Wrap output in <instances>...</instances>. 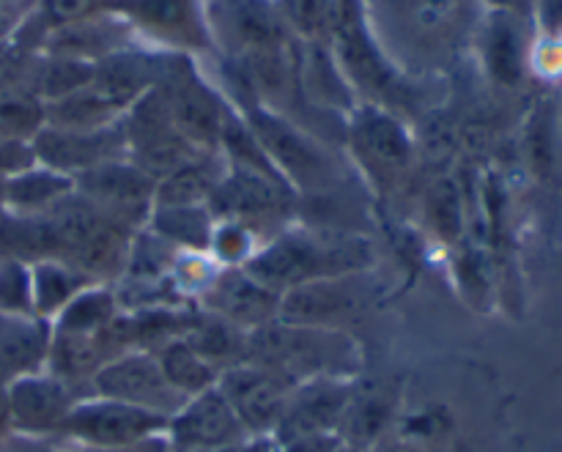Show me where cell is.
Wrapping results in <instances>:
<instances>
[{
	"mask_svg": "<svg viewBox=\"0 0 562 452\" xmlns=\"http://www.w3.org/2000/svg\"><path fill=\"white\" fill-rule=\"evenodd\" d=\"M151 225L157 236H165L173 245L192 247V250L212 247V214L201 206H157Z\"/></svg>",
	"mask_w": 562,
	"mask_h": 452,
	"instance_id": "obj_26",
	"label": "cell"
},
{
	"mask_svg": "<svg viewBox=\"0 0 562 452\" xmlns=\"http://www.w3.org/2000/svg\"><path fill=\"white\" fill-rule=\"evenodd\" d=\"M165 431L168 417L91 393L71 409L58 439H69L77 448H126Z\"/></svg>",
	"mask_w": 562,
	"mask_h": 452,
	"instance_id": "obj_3",
	"label": "cell"
},
{
	"mask_svg": "<svg viewBox=\"0 0 562 452\" xmlns=\"http://www.w3.org/2000/svg\"><path fill=\"white\" fill-rule=\"evenodd\" d=\"M154 357H157L159 368H162V373H165V378L170 382V387H173L176 393L184 395L187 400L195 398V395H201V393H206V389L217 387L220 373L214 371V368L209 365V362L203 360V357L198 354V351L192 349L184 338L170 340V343L162 346V349H159Z\"/></svg>",
	"mask_w": 562,
	"mask_h": 452,
	"instance_id": "obj_23",
	"label": "cell"
},
{
	"mask_svg": "<svg viewBox=\"0 0 562 452\" xmlns=\"http://www.w3.org/2000/svg\"><path fill=\"white\" fill-rule=\"evenodd\" d=\"M0 452H60L53 439H33L11 431L9 437L0 439Z\"/></svg>",
	"mask_w": 562,
	"mask_h": 452,
	"instance_id": "obj_36",
	"label": "cell"
},
{
	"mask_svg": "<svg viewBox=\"0 0 562 452\" xmlns=\"http://www.w3.org/2000/svg\"><path fill=\"white\" fill-rule=\"evenodd\" d=\"M247 129L252 132L272 168L278 173L283 170L285 179H291L302 190H324L327 181L333 179L327 154L278 115L267 113V110H252Z\"/></svg>",
	"mask_w": 562,
	"mask_h": 452,
	"instance_id": "obj_7",
	"label": "cell"
},
{
	"mask_svg": "<svg viewBox=\"0 0 562 452\" xmlns=\"http://www.w3.org/2000/svg\"><path fill=\"white\" fill-rule=\"evenodd\" d=\"M236 452H278V448H274V442L269 437H252L250 442L241 444Z\"/></svg>",
	"mask_w": 562,
	"mask_h": 452,
	"instance_id": "obj_38",
	"label": "cell"
},
{
	"mask_svg": "<svg viewBox=\"0 0 562 452\" xmlns=\"http://www.w3.org/2000/svg\"><path fill=\"white\" fill-rule=\"evenodd\" d=\"M538 143L536 140H530L532 146H547V140H543V135H547V129H541V124H538ZM532 154H536V159L538 162H543V157H549V151H543V148H532Z\"/></svg>",
	"mask_w": 562,
	"mask_h": 452,
	"instance_id": "obj_40",
	"label": "cell"
},
{
	"mask_svg": "<svg viewBox=\"0 0 562 452\" xmlns=\"http://www.w3.org/2000/svg\"><path fill=\"white\" fill-rule=\"evenodd\" d=\"M335 452H360V450H355V448H349V444H344V448H338Z\"/></svg>",
	"mask_w": 562,
	"mask_h": 452,
	"instance_id": "obj_42",
	"label": "cell"
},
{
	"mask_svg": "<svg viewBox=\"0 0 562 452\" xmlns=\"http://www.w3.org/2000/svg\"><path fill=\"white\" fill-rule=\"evenodd\" d=\"M486 64L503 86H516L521 80L525 66H521L519 36H516L514 25H508L505 20H497L492 25V31H488Z\"/></svg>",
	"mask_w": 562,
	"mask_h": 452,
	"instance_id": "obj_28",
	"label": "cell"
},
{
	"mask_svg": "<svg viewBox=\"0 0 562 452\" xmlns=\"http://www.w3.org/2000/svg\"><path fill=\"white\" fill-rule=\"evenodd\" d=\"M217 184L220 176L212 159L195 157L157 181L154 201H157V206H201V201L212 197Z\"/></svg>",
	"mask_w": 562,
	"mask_h": 452,
	"instance_id": "obj_25",
	"label": "cell"
},
{
	"mask_svg": "<svg viewBox=\"0 0 562 452\" xmlns=\"http://www.w3.org/2000/svg\"><path fill=\"white\" fill-rule=\"evenodd\" d=\"M5 3H11V0H0V11L5 9Z\"/></svg>",
	"mask_w": 562,
	"mask_h": 452,
	"instance_id": "obj_43",
	"label": "cell"
},
{
	"mask_svg": "<svg viewBox=\"0 0 562 452\" xmlns=\"http://www.w3.org/2000/svg\"><path fill=\"white\" fill-rule=\"evenodd\" d=\"M53 324L36 316L0 313V382L44 371Z\"/></svg>",
	"mask_w": 562,
	"mask_h": 452,
	"instance_id": "obj_17",
	"label": "cell"
},
{
	"mask_svg": "<svg viewBox=\"0 0 562 452\" xmlns=\"http://www.w3.org/2000/svg\"><path fill=\"white\" fill-rule=\"evenodd\" d=\"M206 300L209 313L236 324L245 332H252V329H261L267 324L278 321L280 296L263 289L261 283H256L245 269H239V272L234 269V272H225L220 278H214L209 283Z\"/></svg>",
	"mask_w": 562,
	"mask_h": 452,
	"instance_id": "obj_16",
	"label": "cell"
},
{
	"mask_svg": "<svg viewBox=\"0 0 562 452\" xmlns=\"http://www.w3.org/2000/svg\"><path fill=\"white\" fill-rule=\"evenodd\" d=\"M115 316V300L102 289H86L53 318V329L75 335H97Z\"/></svg>",
	"mask_w": 562,
	"mask_h": 452,
	"instance_id": "obj_27",
	"label": "cell"
},
{
	"mask_svg": "<svg viewBox=\"0 0 562 452\" xmlns=\"http://www.w3.org/2000/svg\"><path fill=\"white\" fill-rule=\"evenodd\" d=\"M492 3H497V5H516V3H519V0H492Z\"/></svg>",
	"mask_w": 562,
	"mask_h": 452,
	"instance_id": "obj_41",
	"label": "cell"
},
{
	"mask_svg": "<svg viewBox=\"0 0 562 452\" xmlns=\"http://www.w3.org/2000/svg\"><path fill=\"white\" fill-rule=\"evenodd\" d=\"M36 165L31 143H25L22 137H0V179L5 181L11 176H20Z\"/></svg>",
	"mask_w": 562,
	"mask_h": 452,
	"instance_id": "obj_34",
	"label": "cell"
},
{
	"mask_svg": "<svg viewBox=\"0 0 562 452\" xmlns=\"http://www.w3.org/2000/svg\"><path fill=\"white\" fill-rule=\"evenodd\" d=\"M390 415H393V404H390L387 393H382V389L355 393L351 389L349 406H346L344 422H340V439L355 450L368 448V444L382 437Z\"/></svg>",
	"mask_w": 562,
	"mask_h": 452,
	"instance_id": "obj_24",
	"label": "cell"
},
{
	"mask_svg": "<svg viewBox=\"0 0 562 452\" xmlns=\"http://www.w3.org/2000/svg\"><path fill=\"white\" fill-rule=\"evenodd\" d=\"M91 389L99 398L121 400V404L137 406V409L157 411L168 420L187 404L184 395L170 387L157 357L146 354V351H130L119 360H110L93 376Z\"/></svg>",
	"mask_w": 562,
	"mask_h": 452,
	"instance_id": "obj_5",
	"label": "cell"
},
{
	"mask_svg": "<svg viewBox=\"0 0 562 452\" xmlns=\"http://www.w3.org/2000/svg\"><path fill=\"white\" fill-rule=\"evenodd\" d=\"M366 241L355 236L285 234L245 261V272L272 294H285L302 283L357 274L371 261Z\"/></svg>",
	"mask_w": 562,
	"mask_h": 452,
	"instance_id": "obj_2",
	"label": "cell"
},
{
	"mask_svg": "<svg viewBox=\"0 0 562 452\" xmlns=\"http://www.w3.org/2000/svg\"><path fill=\"white\" fill-rule=\"evenodd\" d=\"M338 0H285V16L291 25L307 38H318L329 33Z\"/></svg>",
	"mask_w": 562,
	"mask_h": 452,
	"instance_id": "obj_32",
	"label": "cell"
},
{
	"mask_svg": "<svg viewBox=\"0 0 562 452\" xmlns=\"http://www.w3.org/2000/svg\"><path fill=\"white\" fill-rule=\"evenodd\" d=\"M11 422H9V400H5V384L0 382V439L9 437Z\"/></svg>",
	"mask_w": 562,
	"mask_h": 452,
	"instance_id": "obj_39",
	"label": "cell"
},
{
	"mask_svg": "<svg viewBox=\"0 0 562 452\" xmlns=\"http://www.w3.org/2000/svg\"><path fill=\"white\" fill-rule=\"evenodd\" d=\"M168 99L173 124L195 148H212L223 140L225 113L214 91H209L187 66L165 64L159 86Z\"/></svg>",
	"mask_w": 562,
	"mask_h": 452,
	"instance_id": "obj_10",
	"label": "cell"
},
{
	"mask_svg": "<svg viewBox=\"0 0 562 452\" xmlns=\"http://www.w3.org/2000/svg\"><path fill=\"white\" fill-rule=\"evenodd\" d=\"M428 219L431 228L442 239H453L461 228V206H459V187L453 181L442 179L431 187L428 192Z\"/></svg>",
	"mask_w": 562,
	"mask_h": 452,
	"instance_id": "obj_31",
	"label": "cell"
},
{
	"mask_svg": "<svg viewBox=\"0 0 562 452\" xmlns=\"http://www.w3.org/2000/svg\"><path fill=\"white\" fill-rule=\"evenodd\" d=\"M60 452H173L170 448L168 437L165 433H159V437H151V439H143V442H135V444H126V448H69V450H60Z\"/></svg>",
	"mask_w": 562,
	"mask_h": 452,
	"instance_id": "obj_37",
	"label": "cell"
},
{
	"mask_svg": "<svg viewBox=\"0 0 562 452\" xmlns=\"http://www.w3.org/2000/svg\"><path fill=\"white\" fill-rule=\"evenodd\" d=\"M0 313L33 316L31 263L3 256V252H0Z\"/></svg>",
	"mask_w": 562,
	"mask_h": 452,
	"instance_id": "obj_29",
	"label": "cell"
},
{
	"mask_svg": "<svg viewBox=\"0 0 562 452\" xmlns=\"http://www.w3.org/2000/svg\"><path fill=\"white\" fill-rule=\"evenodd\" d=\"M366 305V291L355 274L313 280L280 294L278 321L291 327L335 329L349 321Z\"/></svg>",
	"mask_w": 562,
	"mask_h": 452,
	"instance_id": "obj_9",
	"label": "cell"
},
{
	"mask_svg": "<svg viewBox=\"0 0 562 452\" xmlns=\"http://www.w3.org/2000/svg\"><path fill=\"white\" fill-rule=\"evenodd\" d=\"M217 389L236 411L247 437H272L274 428L283 420L294 387L263 368L241 362V365L220 373Z\"/></svg>",
	"mask_w": 562,
	"mask_h": 452,
	"instance_id": "obj_8",
	"label": "cell"
},
{
	"mask_svg": "<svg viewBox=\"0 0 562 452\" xmlns=\"http://www.w3.org/2000/svg\"><path fill=\"white\" fill-rule=\"evenodd\" d=\"M33 154L42 168L55 170V173H86L97 165L115 162L119 151H126L124 129H115V124L93 132H71L55 129V126H42L33 135Z\"/></svg>",
	"mask_w": 562,
	"mask_h": 452,
	"instance_id": "obj_13",
	"label": "cell"
},
{
	"mask_svg": "<svg viewBox=\"0 0 562 452\" xmlns=\"http://www.w3.org/2000/svg\"><path fill=\"white\" fill-rule=\"evenodd\" d=\"M329 33H333L338 60L344 64L346 75L357 86L376 93V97H390L395 91L393 69H390L384 55L373 44L357 0H338L335 3V16L333 25H329Z\"/></svg>",
	"mask_w": 562,
	"mask_h": 452,
	"instance_id": "obj_12",
	"label": "cell"
},
{
	"mask_svg": "<svg viewBox=\"0 0 562 452\" xmlns=\"http://www.w3.org/2000/svg\"><path fill=\"white\" fill-rule=\"evenodd\" d=\"M212 208L223 217H234L231 223L258 225L283 214L289 203V192L280 187V179L258 170L236 168L234 173L220 179L212 192Z\"/></svg>",
	"mask_w": 562,
	"mask_h": 452,
	"instance_id": "obj_15",
	"label": "cell"
},
{
	"mask_svg": "<svg viewBox=\"0 0 562 452\" xmlns=\"http://www.w3.org/2000/svg\"><path fill=\"white\" fill-rule=\"evenodd\" d=\"M119 9L159 38L190 44V47L203 42L195 0H119Z\"/></svg>",
	"mask_w": 562,
	"mask_h": 452,
	"instance_id": "obj_19",
	"label": "cell"
},
{
	"mask_svg": "<svg viewBox=\"0 0 562 452\" xmlns=\"http://www.w3.org/2000/svg\"><path fill=\"white\" fill-rule=\"evenodd\" d=\"M247 362L274 373L291 387H300L313 378H346L360 365V354L338 329L272 321L247 332Z\"/></svg>",
	"mask_w": 562,
	"mask_h": 452,
	"instance_id": "obj_1",
	"label": "cell"
},
{
	"mask_svg": "<svg viewBox=\"0 0 562 452\" xmlns=\"http://www.w3.org/2000/svg\"><path fill=\"white\" fill-rule=\"evenodd\" d=\"M86 280V274H80L66 261L31 263L33 316L44 318V321H53L80 291L88 289Z\"/></svg>",
	"mask_w": 562,
	"mask_h": 452,
	"instance_id": "obj_22",
	"label": "cell"
},
{
	"mask_svg": "<svg viewBox=\"0 0 562 452\" xmlns=\"http://www.w3.org/2000/svg\"><path fill=\"white\" fill-rule=\"evenodd\" d=\"M80 195L91 201L104 217L115 219L121 225H135L148 217V206L157 192V181L143 173L140 168L126 162H104L86 170L77 179Z\"/></svg>",
	"mask_w": 562,
	"mask_h": 452,
	"instance_id": "obj_11",
	"label": "cell"
},
{
	"mask_svg": "<svg viewBox=\"0 0 562 452\" xmlns=\"http://www.w3.org/2000/svg\"><path fill=\"white\" fill-rule=\"evenodd\" d=\"M351 143H355L357 154L382 173H398L409 165V137H406L404 126L382 110H362L357 115L355 126H351Z\"/></svg>",
	"mask_w": 562,
	"mask_h": 452,
	"instance_id": "obj_18",
	"label": "cell"
},
{
	"mask_svg": "<svg viewBox=\"0 0 562 452\" xmlns=\"http://www.w3.org/2000/svg\"><path fill=\"white\" fill-rule=\"evenodd\" d=\"M184 340L217 373H225L247 362V332L236 324L214 316V313H203V316L192 318Z\"/></svg>",
	"mask_w": 562,
	"mask_h": 452,
	"instance_id": "obj_21",
	"label": "cell"
},
{
	"mask_svg": "<svg viewBox=\"0 0 562 452\" xmlns=\"http://www.w3.org/2000/svg\"><path fill=\"white\" fill-rule=\"evenodd\" d=\"M351 398V384L346 378H313L291 389L289 406L274 428L272 439L302 437V433H338L346 406Z\"/></svg>",
	"mask_w": 562,
	"mask_h": 452,
	"instance_id": "obj_14",
	"label": "cell"
},
{
	"mask_svg": "<svg viewBox=\"0 0 562 452\" xmlns=\"http://www.w3.org/2000/svg\"><path fill=\"white\" fill-rule=\"evenodd\" d=\"M250 247V239H247V228L239 223H225L223 228L214 230L212 236V250L217 252L223 261H241V256Z\"/></svg>",
	"mask_w": 562,
	"mask_h": 452,
	"instance_id": "obj_35",
	"label": "cell"
},
{
	"mask_svg": "<svg viewBox=\"0 0 562 452\" xmlns=\"http://www.w3.org/2000/svg\"><path fill=\"white\" fill-rule=\"evenodd\" d=\"M82 398L88 395L47 371L14 378L5 384L11 431L33 439H58L66 417Z\"/></svg>",
	"mask_w": 562,
	"mask_h": 452,
	"instance_id": "obj_4",
	"label": "cell"
},
{
	"mask_svg": "<svg viewBox=\"0 0 562 452\" xmlns=\"http://www.w3.org/2000/svg\"><path fill=\"white\" fill-rule=\"evenodd\" d=\"M71 176L55 173L49 168H31L20 176H11L3 181V208H9L16 217H33L44 214L71 195Z\"/></svg>",
	"mask_w": 562,
	"mask_h": 452,
	"instance_id": "obj_20",
	"label": "cell"
},
{
	"mask_svg": "<svg viewBox=\"0 0 562 452\" xmlns=\"http://www.w3.org/2000/svg\"><path fill=\"white\" fill-rule=\"evenodd\" d=\"M165 437L173 452L239 450L250 439L217 387L187 400L168 420Z\"/></svg>",
	"mask_w": 562,
	"mask_h": 452,
	"instance_id": "obj_6",
	"label": "cell"
},
{
	"mask_svg": "<svg viewBox=\"0 0 562 452\" xmlns=\"http://www.w3.org/2000/svg\"><path fill=\"white\" fill-rule=\"evenodd\" d=\"M91 80L93 64L82 58H71V55H60V58H53V64L44 71V93L55 102V99H64L86 88Z\"/></svg>",
	"mask_w": 562,
	"mask_h": 452,
	"instance_id": "obj_30",
	"label": "cell"
},
{
	"mask_svg": "<svg viewBox=\"0 0 562 452\" xmlns=\"http://www.w3.org/2000/svg\"><path fill=\"white\" fill-rule=\"evenodd\" d=\"M44 110L38 108L33 99L20 97V93H9V97L0 99V126L5 129L3 137H22L25 132L36 135L42 129Z\"/></svg>",
	"mask_w": 562,
	"mask_h": 452,
	"instance_id": "obj_33",
	"label": "cell"
}]
</instances>
